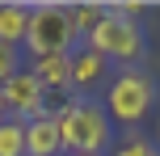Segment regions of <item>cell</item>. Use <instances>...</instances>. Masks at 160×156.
Instances as JSON below:
<instances>
[{
	"instance_id": "1",
	"label": "cell",
	"mask_w": 160,
	"mask_h": 156,
	"mask_svg": "<svg viewBox=\"0 0 160 156\" xmlns=\"http://www.w3.org/2000/svg\"><path fill=\"white\" fill-rule=\"evenodd\" d=\"M59 139H63V156H105L114 139L105 106L93 97H72L59 114Z\"/></svg>"
},
{
	"instance_id": "2",
	"label": "cell",
	"mask_w": 160,
	"mask_h": 156,
	"mask_svg": "<svg viewBox=\"0 0 160 156\" xmlns=\"http://www.w3.org/2000/svg\"><path fill=\"white\" fill-rule=\"evenodd\" d=\"M84 47L97 51L105 63L135 68L139 59L148 55V34H143V25H139L135 17H122V13H114V8L105 4V17L93 25V34L84 38Z\"/></svg>"
},
{
	"instance_id": "3",
	"label": "cell",
	"mask_w": 160,
	"mask_h": 156,
	"mask_svg": "<svg viewBox=\"0 0 160 156\" xmlns=\"http://www.w3.org/2000/svg\"><path fill=\"white\" fill-rule=\"evenodd\" d=\"M152 106H156V80L148 72H139V68H122L105 89V114L118 127L143 123L152 114Z\"/></svg>"
},
{
	"instance_id": "4",
	"label": "cell",
	"mask_w": 160,
	"mask_h": 156,
	"mask_svg": "<svg viewBox=\"0 0 160 156\" xmlns=\"http://www.w3.org/2000/svg\"><path fill=\"white\" fill-rule=\"evenodd\" d=\"M76 30H72V13H68V4H55V0H47V4H30V25H25V42L21 47L30 51L34 59L38 55H68V51H76Z\"/></svg>"
},
{
	"instance_id": "5",
	"label": "cell",
	"mask_w": 160,
	"mask_h": 156,
	"mask_svg": "<svg viewBox=\"0 0 160 156\" xmlns=\"http://www.w3.org/2000/svg\"><path fill=\"white\" fill-rule=\"evenodd\" d=\"M0 97H4V114H8V118L30 123V118L47 114V97H51V93L42 89V80L34 76V68H21L13 80L0 84Z\"/></svg>"
},
{
	"instance_id": "6",
	"label": "cell",
	"mask_w": 160,
	"mask_h": 156,
	"mask_svg": "<svg viewBox=\"0 0 160 156\" xmlns=\"http://www.w3.org/2000/svg\"><path fill=\"white\" fill-rule=\"evenodd\" d=\"M63 139H59V118L38 114L25 123V156H59Z\"/></svg>"
},
{
	"instance_id": "7",
	"label": "cell",
	"mask_w": 160,
	"mask_h": 156,
	"mask_svg": "<svg viewBox=\"0 0 160 156\" xmlns=\"http://www.w3.org/2000/svg\"><path fill=\"white\" fill-rule=\"evenodd\" d=\"M34 76L42 80V89L55 97V93L72 89V51L68 55H38L34 59Z\"/></svg>"
},
{
	"instance_id": "8",
	"label": "cell",
	"mask_w": 160,
	"mask_h": 156,
	"mask_svg": "<svg viewBox=\"0 0 160 156\" xmlns=\"http://www.w3.org/2000/svg\"><path fill=\"white\" fill-rule=\"evenodd\" d=\"M105 72H110V63L97 51H88V47L72 51V89H97L105 80Z\"/></svg>"
},
{
	"instance_id": "9",
	"label": "cell",
	"mask_w": 160,
	"mask_h": 156,
	"mask_svg": "<svg viewBox=\"0 0 160 156\" xmlns=\"http://www.w3.org/2000/svg\"><path fill=\"white\" fill-rule=\"evenodd\" d=\"M25 25H30V4H0V42L4 47H21L25 42Z\"/></svg>"
},
{
	"instance_id": "10",
	"label": "cell",
	"mask_w": 160,
	"mask_h": 156,
	"mask_svg": "<svg viewBox=\"0 0 160 156\" xmlns=\"http://www.w3.org/2000/svg\"><path fill=\"white\" fill-rule=\"evenodd\" d=\"M68 13H72L76 38H88V34H93V25L105 17V4H97V0H88V4H68Z\"/></svg>"
},
{
	"instance_id": "11",
	"label": "cell",
	"mask_w": 160,
	"mask_h": 156,
	"mask_svg": "<svg viewBox=\"0 0 160 156\" xmlns=\"http://www.w3.org/2000/svg\"><path fill=\"white\" fill-rule=\"evenodd\" d=\"M0 156H25V123L21 118L0 123Z\"/></svg>"
},
{
	"instance_id": "12",
	"label": "cell",
	"mask_w": 160,
	"mask_h": 156,
	"mask_svg": "<svg viewBox=\"0 0 160 156\" xmlns=\"http://www.w3.org/2000/svg\"><path fill=\"white\" fill-rule=\"evenodd\" d=\"M114 156H160V148H156L152 139H143V135L127 131L118 143H114Z\"/></svg>"
},
{
	"instance_id": "13",
	"label": "cell",
	"mask_w": 160,
	"mask_h": 156,
	"mask_svg": "<svg viewBox=\"0 0 160 156\" xmlns=\"http://www.w3.org/2000/svg\"><path fill=\"white\" fill-rule=\"evenodd\" d=\"M17 72H21V63H17V47H4V42H0V84L13 80Z\"/></svg>"
},
{
	"instance_id": "14",
	"label": "cell",
	"mask_w": 160,
	"mask_h": 156,
	"mask_svg": "<svg viewBox=\"0 0 160 156\" xmlns=\"http://www.w3.org/2000/svg\"><path fill=\"white\" fill-rule=\"evenodd\" d=\"M4 118H8V114H4V97H0V123H4Z\"/></svg>"
},
{
	"instance_id": "15",
	"label": "cell",
	"mask_w": 160,
	"mask_h": 156,
	"mask_svg": "<svg viewBox=\"0 0 160 156\" xmlns=\"http://www.w3.org/2000/svg\"><path fill=\"white\" fill-rule=\"evenodd\" d=\"M156 135H160V127H156Z\"/></svg>"
}]
</instances>
